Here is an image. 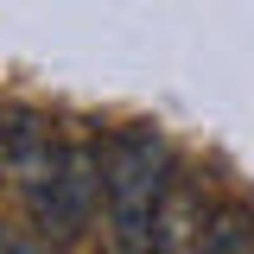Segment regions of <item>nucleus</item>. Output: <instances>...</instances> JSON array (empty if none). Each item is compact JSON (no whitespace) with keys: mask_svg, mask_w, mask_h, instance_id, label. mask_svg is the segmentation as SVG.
Wrapping results in <instances>:
<instances>
[{"mask_svg":"<svg viewBox=\"0 0 254 254\" xmlns=\"http://www.w3.org/2000/svg\"><path fill=\"white\" fill-rule=\"evenodd\" d=\"M0 254H45L38 235H0Z\"/></svg>","mask_w":254,"mask_h":254,"instance_id":"nucleus-4","label":"nucleus"},{"mask_svg":"<svg viewBox=\"0 0 254 254\" xmlns=\"http://www.w3.org/2000/svg\"><path fill=\"white\" fill-rule=\"evenodd\" d=\"M102 190H108V153H95L89 140L51 146V159L19 185L32 235H38V242H76V235L89 229Z\"/></svg>","mask_w":254,"mask_h":254,"instance_id":"nucleus-2","label":"nucleus"},{"mask_svg":"<svg viewBox=\"0 0 254 254\" xmlns=\"http://www.w3.org/2000/svg\"><path fill=\"white\" fill-rule=\"evenodd\" d=\"M172 190V146L153 127H121L108 140V242L102 254H159V210Z\"/></svg>","mask_w":254,"mask_h":254,"instance_id":"nucleus-1","label":"nucleus"},{"mask_svg":"<svg viewBox=\"0 0 254 254\" xmlns=\"http://www.w3.org/2000/svg\"><path fill=\"white\" fill-rule=\"evenodd\" d=\"M190 254H254V210L222 203L216 216L203 222V235H197V248H190Z\"/></svg>","mask_w":254,"mask_h":254,"instance_id":"nucleus-3","label":"nucleus"}]
</instances>
